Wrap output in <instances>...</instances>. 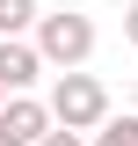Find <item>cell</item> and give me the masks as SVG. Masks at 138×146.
<instances>
[{"label":"cell","instance_id":"6da1fadb","mask_svg":"<svg viewBox=\"0 0 138 146\" xmlns=\"http://www.w3.org/2000/svg\"><path fill=\"white\" fill-rule=\"evenodd\" d=\"M51 117H58L66 131H102V124H109V88L95 80V73H80V66L58 73V88H51Z\"/></svg>","mask_w":138,"mask_h":146},{"label":"cell","instance_id":"7a4b0ae2","mask_svg":"<svg viewBox=\"0 0 138 146\" xmlns=\"http://www.w3.org/2000/svg\"><path fill=\"white\" fill-rule=\"evenodd\" d=\"M36 51H44V66H87L95 58V22L80 15V7H58V15L36 22Z\"/></svg>","mask_w":138,"mask_h":146},{"label":"cell","instance_id":"3957f363","mask_svg":"<svg viewBox=\"0 0 138 146\" xmlns=\"http://www.w3.org/2000/svg\"><path fill=\"white\" fill-rule=\"evenodd\" d=\"M0 131H7V139H22V146H36L44 131H58V117H51V102H36V95H7Z\"/></svg>","mask_w":138,"mask_h":146},{"label":"cell","instance_id":"277c9868","mask_svg":"<svg viewBox=\"0 0 138 146\" xmlns=\"http://www.w3.org/2000/svg\"><path fill=\"white\" fill-rule=\"evenodd\" d=\"M44 73V51L29 36H0V88L7 95H29V80Z\"/></svg>","mask_w":138,"mask_h":146},{"label":"cell","instance_id":"5b68a950","mask_svg":"<svg viewBox=\"0 0 138 146\" xmlns=\"http://www.w3.org/2000/svg\"><path fill=\"white\" fill-rule=\"evenodd\" d=\"M36 22H44L36 0H0V36H22V29H36Z\"/></svg>","mask_w":138,"mask_h":146},{"label":"cell","instance_id":"8992f818","mask_svg":"<svg viewBox=\"0 0 138 146\" xmlns=\"http://www.w3.org/2000/svg\"><path fill=\"white\" fill-rule=\"evenodd\" d=\"M87 146H138V117H109V124L95 131Z\"/></svg>","mask_w":138,"mask_h":146},{"label":"cell","instance_id":"52a82bcc","mask_svg":"<svg viewBox=\"0 0 138 146\" xmlns=\"http://www.w3.org/2000/svg\"><path fill=\"white\" fill-rule=\"evenodd\" d=\"M36 146H80V131H66V124H58V131H44Z\"/></svg>","mask_w":138,"mask_h":146},{"label":"cell","instance_id":"ba28073f","mask_svg":"<svg viewBox=\"0 0 138 146\" xmlns=\"http://www.w3.org/2000/svg\"><path fill=\"white\" fill-rule=\"evenodd\" d=\"M124 36H131V44H138V0H131V7H124Z\"/></svg>","mask_w":138,"mask_h":146},{"label":"cell","instance_id":"9c48e42d","mask_svg":"<svg viewBox=\"0 0 138 146\" xmlns=\"http://www.w3.org/2000/svg\"><path fill=\"white\" fill-rule=\"evenodd\" d=\"M0 146H22V139H7V131H0Z\"/></svg>","mask_w":138,"mask_h":146},{"label":"cell","instance_id":"30bf717a","mask_svg":"<svg viewBox=\"0 0 138 146\" xmlns=\"http://www.w3.org/2000/svg\"><path fill=\"white\" fill-rule=\"evenodd\" d=\"M0 110H7V88H0Z\"/></svg>","mask_w":138,"mask_h":146},{"label":"cell","instance_id":"8fae6325","mask_svg":"<svg viewBox=\"0 0 138 146\" xmlns=\"http://www.w3.org/2000/svg\"><path fill=\"white\" fill-rule=\"evenodd\" d=\"M131 95H138V80H131Z\"/></svg>","mask_w":138,"mask_h":146}]
</instances>
